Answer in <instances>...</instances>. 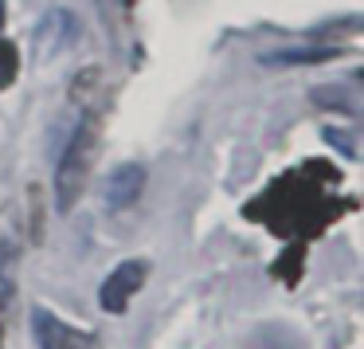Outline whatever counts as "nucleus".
<instances>
[{
    "label": "nucleus",
    "instance_id": "nucleus-1",
    "mask_svg": "<svg viewBox=\"0 0 364 349\" xmlns=\"http://www.w3.org/2000/svg\"><path fill=\"white\" fill-rule=\"evenodd\" d=\"M95 150H98L95 130L79 126V134L71 137V145L63 150V161H59V169H55V208L59 212H71L75 200L82 197V184H87Z\"/></svg>",
    "mask_w": 364,
    "mask_h": 349
},
{
    "label": "nucleus",
    "instance_id": "nucleus-2",
    "mask_svg": "<svg viewBox=\"0 0 364 349\" xmlns=\"http://www.w3.org/2000/svg\"><path fill=\"white\" fill-rule=\"evenodd\" d=\"M145 275H149L145 259H126L122 267H114V275L102 283V294H98L106 314H122L129 306V298L145 286Z\"/></svg>",
    "mask_w": 364,
    "mask_h": 349
},
{
    "label": "nucleus",
    "instance_id": "nucleus-3",
    "mask_svg": "<svg viewBox=\"0 0 364 349\" xmlns=\"http://www.w3.org/2000/svg\"><path fill=\"white\" fill-rule=\"evenodd\" d=\"M32 330H36L40 349H95V333L71 330V325L59 322L55 314H48V310H36L32 314Z\"/></svg>",
    "mask_w": 364,
    "mask_h": 349
},
{
    "label": "nucleus",
    "instance_id": "nucleus-4",
    "mask_svg": "<svg viewBox=\"0 0 364 349\" xmlns=\"http://www.w3.org/2000/svg\"><path fill=\"white\" fill-rule=\"evenodd\" d=\"M145 189V169L141 165H118L102 184V197L110 208H129Z\"/></svg>",
    "mask_w": 364,
    "mask_h": 349
},
{
    "label": "nucleus",
    "instance_id": "nucleus-5",
    "mask_svg": "<svg viewBox=\"0 0 364 349\" xmlns=\"http://www.w3.org/2000/svg\"><path fill=\"white\" fill-rule=\"evenodd\" d=\"M16 71H20V56H16V48H12L9 40H0V90L12 87Z\"/></svg>",
    "mask_w": 364,
    "mask_h": 349
},
{
    "label": "nucleus",
    "instance_id": "nucleus-6",
    "mask_svg": "<svg viewBox=\"0 0 364 349\" xmlns=\"http://www.w3.org/2000/svg\"><path fill=\"white\" fill-rule=\"evenodd\" d=\"M337 48H321V51H278L267 56V63H317V59H333Z\"/></svg>",
    "mask_w": 364,
    "mask_h": 349
},
{
    "label": "nucleus",
    "instance_id": "nucleus-7",
    "mask_svg": "<svg viewBox=\"0 0 364 349\" xmlns=\"http://www.w3.org/2000/svg\"><path fill=\"white\" fill-rule=\"evenodd\" d=\"M298 271H301V247H290V251L282 255V263L274 267V275L286 278V283H298Z\"/></svg>",
    "mask_w": 364,
    "mask_h": 349
},
{
    "label": "nucleus",
    "instance_id": "nucleus-8",
    "mask_svg": "<svg viewBox=\"0 0 364 349\" xmlns=\"http://www.w3.org/2000/svg\"><path fill=\"white\" fill-rule=\"evenodd\" d=\"M0 24H4V0H0Z\"/></svg>",
    "mask_w": 364,
    "mask_h": 349
}]
</instances>
